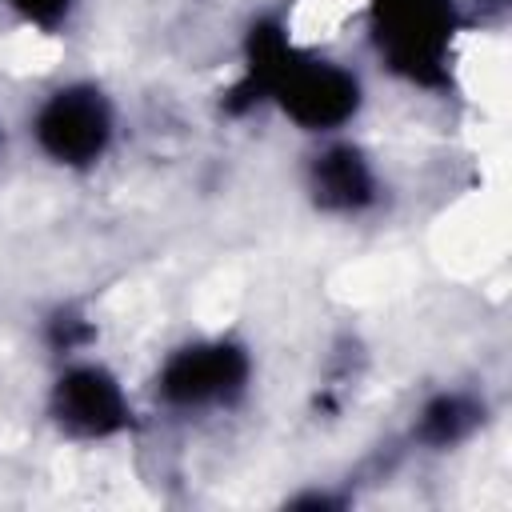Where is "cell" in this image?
I'll list each match as a JSON object with an SVG mask.
<instances>
[{"label":"cell","instance_id":"obj_1","mask_svg":"<svg viewBox=\"0 0 512 512\" xmlns=\"http://www.w3.org/2000/svg\"><path fill=\"white\" fill-rule=\"evenodd\" d=\"M276 108L296 132L320 140L348 132L364 104L368 84L360 68L320 48H304L284 20L260 16L248 24L240 44V76L224 96L232 116L252 108Z\"/></svg>","mask_w":512,"mask_h":512},{"label":"cell","instance_id":"obj_5","mask_svg":"<svg viewBox=\"0 0 512 512\" xmlns=\"http://www.w3.org/2000/svg\"><path fill=\"white\" fill-rule=\"evenodd\" d=\"M44 420L64 444L92 448L132 436L140 428V408L108 360L80 352L56 360L44 388Z\"/></svg>","mask_w":512,"mask_h":512},{"label":"cell","instance_id":"obj_4","mask_svg":"<svg viewBox=\"0 0 512 512\" xmlns=\"http://www.w3.org/2000/svg\"><path fill=\"white\" fill-rule=\"evenodd\" d=\"M28 140L60 172H92L120 140V104L92 76L56 80L28 112Z\"/></svg>","mask_w":512,"mask_h":512},{"label":"cell","instance_id":"obj_10","mask_svg":"<svg viewBox=\"0 0 512 512\" xmlns=\"http://www.w3.org/2000/svg\"><path fill=\"white\" fill-rule=\"evenodd\" d=\"M0 152H4V124H0Z\"/></svg>","mask_w":512,"mask_h":512},{"label":"cell","instance_id":"obj_2","mask_svg":"<svg viewBox=\"0 0 512 512\" xmlns=\"http://www.w3.org/2000/svg\"><path fill=\"white\" fill-rule=\"evenodd\" d=\"M256 384V352L240 332H200L176 340L148 376L152 408L168 416L236 412Z\"/></svg>","mask_w":512,"mask_h":512},{"label":"cell","instance_id":"obj_7","mask_svg":"<svg viewBox=\"0 0 512 512\" xmlns=\"http://www.w3.org/2000/svg\"><path fill=\"white\" fill-rule=\"evenodd\" d=\"M488 420V400L472 388H440L412 416V444L424 452H452L468 444Z\"/></svg>","mask_w":512,"mask_h":512},{"label":"cell","instance_id":"obj_6","mask_svg":"<svg viewBox=\"0 0 512 512\" xmlns=\"http://www.w3.org/2000/svg\"><path fill=\"white\" fill-rule=\"evenodd\" d=\"M300 184H304V200L320 216H332V220H364L380 212L384 192H388L376 156L348 132L320 136L308 148Z\"/></svg>","mask_w":512,"mask_h":512},{"label":"cell","instance_id":"obj_8","mask_svg":"<svg viewBox=\"0 0 512 512\" xmlns=\"http://www.w3.org/2000/svg\"><path fill=\"white\" fill-rule=\"evenodd\" d=\"M92 344H96V320L80 304H56L44 316V348L52 352V360L92 352Z\"/></svg>","mask_w":512,"mask_h":512},{"label":"cell","instance_id":"obj_3","mask_svg":"<svg viewBox=\"0 0 512 512\" xmlns=\"http://www.w3.org/2000/svg\"><path fill=\"white\" fill-rule=\"evenodd\" d=\"M364 32L392 80L420 92L452 84L456 36L464 32L460 0H368Z\"/></svg>","mask_w":512,"mask_h":512},{"label":"cell","instance_id":"obj_9","mask_svg":"<svg viewBox=\"0 0 512 512\" xmlns=\"http://www.w3.org/2000/svg\"><path fill=\"white\" fill-rule=\"evenodd\" d=\"M0 8H8L24 28L40 36H60L72 24L80 0H0Z\"/></svg>","mask_w":512,"mask_h":512}]
</instances>
